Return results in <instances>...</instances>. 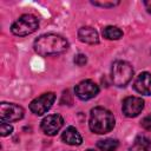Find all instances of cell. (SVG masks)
Masks as SVG:
<instances>
[{"instance_id":"obj_3","label":"cell","mask_w":151,"mask_h":151,"mask_svg":"<svg viewBox=\"0 0 151 151\" xmlns=\"http://www.w3.org/2000/svg\"><path fill=\"white\" fill-rule=\"evenodd\" d=\"M112 81L116 86L124 87L126 86L133 76V68L131 64L125 60H117L112 65Z\"/></svg>"},{"instance_id":"obj_21","label":"cell","mask_w":151,"mask_h":151,"mask_svg":"<svg viewBox=\"0 0 151 151\" xmlns=\"http://www.w3.org/2000/svg\"><path fill=\"white\" fill-rule=\"evenodd\" d=\"M86 151H94V150H92V149H88V150H86Z\"/></svg>"},{"instance_id":"obj_18","label":"cell","mask_w":151,"mask_h":151,"mask_svg":"<svg viewBox=\"0 0 151 151\" xmlns=\"http://www.w3.org/2000/svg\"><path fill=\"white\" fill-rule=\"evenodd\" d=\"M87 63V58H86V55L85 54H77L76 57H74V64L76 65H78V66H84L85 64Z\"/></svg>"},{"instance_id":"obj_11","label":"cell","mask_w":151,"mask_h":151,"mask_svg":"<svg viewBox=\"0 0 151 151\" xmlns=\"http://www.w3.org/2000/svg\"><path fill=\"white\" fill-rule=\"evenodd\" d=\"M78 38L80 41L83 42H86V44H98L99 42V35H98V32L90 27V26H85V27H81L79 28L78 31Z\"/></svg>"},{"instance_id":"obj_8","label":"cell","mask_w":151,"mask_h":151,"mask_svg":"<svg viewBox=\"0 0 151 151\" xmlns=\"http://www.w3.org/2000/svg\"><path fill=\"white\" fill-rule=\"evenodd\" d=\"M64 125V119L59 114H50L41 122V130L47 136H54Z\"/></svg>"},{"instance_id":"obj_1","label":"cell","mask_w":151,"mask_h":151,"mask_svg":"<svg viewBox=\"0 0 151 151\" xmlns=\"http://www.w3.org/2000/svg\"><path fill=\"white\" fill-rule=\"evenodd\" d=\"M33 47L34 51L42 57L57 55L67 51L68 41L59 34L48 33V34H42L38 39H35Z\"/></svg>"},{"instance_id":"obj_9","label":"cell","mask_w":151,"mask_h":151,"mask_svg":"<svg viewBox=\"0 0 151 151\" xmlns=\"http://www.w3.org/2000/svg\"><path fill=\"white\" fill-rule=\"evenodd\" d=\"M122 109H123V113L126 117L129 118L137 117L144 109V100L139 97H127L124 99Z\"/></svg>"},{"instance_id":"obj_16","label":"cell","mask_w":151,"mask_h":151,"mask_svg":"<svg viewBox=\"0 0 151 151\" xmlns=\"http://www.w3.org/2000/svg\"><path fill=\"white\" fill-rule=\"evenodd\" d=\"M12 132H13L12 125H9V124H7L5 122H1V124H0V134L2 137H6V136L11 134Z\"/></svg>"},{"instance_id":"obj_4","label":"cell","mask_w":151,"mask_h":151,"mask_svg":"<svg viewBox=\"0 0 151 151\" xmlns=\"http://www.w3.org/2000/svg\"><path fill=\"white\" fill-rule=\"evenodd\" d=\"M39 27V20L32 14H24L18 20H15L11 27V31L14 35L25 37L35 32Z\"/></svg>"},{"instance_id":"obj_6","label":"cell","mask_w":151,"mask_h":151,"mask_svg":"<svg viewBox=\"0 0 151 151\" xmlns=\"http://www.w3.org/2000/svg\"><path fill=\"white\" fill-rule=\"evenodd\" d=\"M24 109L13 103H1L0 104V119L5 123L18 122L24 117Z\"/></svg>"},{"instance_id":"obj_7","label":"cell","mask_w":151,"mask_h":151,"mask_svg":"<svg viewBox=\"0 0 151 151\" xmlns=\"http://www.w3.org/2000/svg\"><path fill=\"white\" fill-rule=\"evenodd\" d=\"M76 94L79 99L81 100H88L94 98L98 92H99V87L98 85L92 81V80H83L80 81L77 86H76Z\"/></svg>"},{"instance_id":"obj_20","label":"cell","mask_w":151,"mask_h":151,"mask_svg":"<svg viewBox=\"0 0 151 151\" xmlns=\"http://www.w3.org/2000/svg\"><path fill=\"white\" fill-rule=\"evenodd\" d=\"M144 5H145V8H146V11L151 14V0L150 1H144Z\"/></svg>"},{"instance_id":"obj_10","label":"cell","mask_w":151,"mask_h":151,"mask_svg":"<svg viewBox=\"0 0 151 151\" xmlns=\"http://www.w3.org/2000/svg\"><path fill=\"white\" fill-rule=\"evenodd\" d=\"M134 90L144 96L151 94V73L149 72H142L137 76L134 83H133Z\"/></svg>"},{"instance_id":"obj_5","label":"cell","mask_w":151,"mask_h":151,"mask_svg":"<svg viewBox=\"0 0 151 151\" xmlns=\"http://www.w3.org/2000/svg\"><path fill=\"white\" fill-rule=\"evenodd\" d=\"M54 100H55V94L53 92L44 93L40 97H38L31 101L29 110L37 116H42L52 107Z\"/></svg>"},{"instance_id":"obj_13","label":"cell","mask_w":151,"mask_h":151,"mask_svg":"<svg viewBox=\"0 0 151 151\" xmlns=\"http://www.w3.org/2000/svg\"><path fill=\"white\" fill-rule=\"evenodd\" d=\"M151 150V140L146 136H137L133 140V144L130 147V151H150Z\"/></svg>"},{"instance_id":"obj_19","label":"cell","mask_w":151,"mask_h":151,"mask_svg":"<svg viewBox=\"0 0 151 151\" xmlns=\"http://www.w3.org/2000/svg\"><path fill=\"white\" fill-rule=\"evenodd\" d=\"M142 126L145 129V130H147V131H151V114H147L146 117H144L143 119H142Z\"/></svg>"},{"instance_id":"obj_12","label":"cell","mask_w":151,"mask_h":151,"mask_svg":"<svg viewBox=\"0 0 151 151\" xmlns=\"http://www.w3.org/2000/svg\"><path fill=\"white\" fill-rule=\"evenodd\" d=\"M61 139L64 143L68 144V145H80L83 142V138L80 136V133L78 132V130L73 126H68L61 134Z\"/></svg>"},{"instance_id":"obj_17","label":"cell","mask_w":151,"mask_h":151,"mask_svg":"<svg viewBox=\"0 0 151 151\" xmlns=\"http://www.w3.org/2000/svg\"><path fill=\"white\" fill-rule=\"evenodd\" d=\"M119 4V1H92V5L94 6H100V7H105V8H111L114 7Z\"/></svg>"},{"instance_id":"obj_14","label":"cell","mask_w":151,"mask_h":151,"mask_svg":"<svg viewBox=\"0 0 151 151\" xmlns=\"http://www.w3.org/2000/svg\"><path fill=\"white\" fill-rule=\"evenodd\" d=\"M118 145H119L118 140L113 139V138H106V139L99 140L97 143V147L100 151H116Z\"/></svg>"},{"instance_id":"obj_15","label":"cell","mask_w":151,"mask_h":151,"mask_svg":"<svg viewBox=\"0 0 151 151\" xmlns=\"http://www.w3.org/2000/svg\"><path fill=\"white\" fill-rule=\"evenodd\" d=\"M103 35L109 40H118L123 37V32L117 26H107L103 29Z\"/></svg>"},{"instance_id":"obj_2","label":"cell","mask_w":151,"mask_h":151,"mask_svg":"<svg viewBox=\"0 0 151 151\" xmlns=\"http://www.w3.org/2000/svg\"><path fill=\"white\" fill-rule=\"evenodd\" d=\"M88 125L92 132L104 134L114 127V117L111 111L104 107H94L91 110Z\"/></svg>"}]
</instances>
